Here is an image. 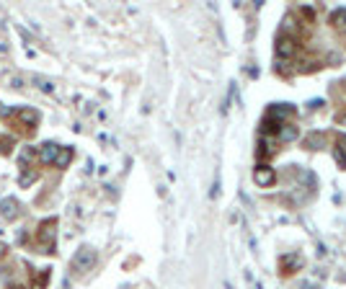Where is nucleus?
<instances>
[{"label":"nucleus","instance_id":"obj_1","mask_svg":"<svg viewBox=\"0 0 346 289\" xmlns=\"http://www.w3.org/2000/svg\"><path fill=\"white\" fill-rule=\"evenodd\" d=\"M295 52H297V39L290 36V34H279V39H276V57L284 62V60L295 57Z\"/></svg>","mask_w":346,"mask_h":289},{"label":"nucleus","instance_id":"obj_2","mask_svg":"<svg viewBox=\"0 0 346 289\" xmlns=\"http://www.w3.org/2000/svg\"><path fill=\"white\" fill-rule=\"evenodd\" d=\"M266 117H271V119L279 122V124H287V122L295 117V106H292V103H271L269 111H266Z\"/></svg>","mask_w":346,"mask_h":289},{"label":"nucleus","instance_id":"obj_3","mask_svg":"<svg viewBox=\"0 0 346 289\" xmlns=\"http://www.w3.org/2000/svg\"><path fill=\"white\" fill-rule=\"evenodd\" d=\"M253 181L261 186V189H269V186L276 184V170L269 168V165H258V168L253 170Z\"/></svg>","mask_w":346,"mask_h":289},{"label":"nucleus","instance_id":"obj_4","mask_svg":"<svg viewBox=\"0 0 346 289\" xmlns=\"http://www.w3.org/2000/svg\"><path fill=\"white\" fill-rule=\"evenodd\" d=\"M93 263H96V253H93V248H80L78 256L73 258V269H75V271H88Z\"/></svg>","mask_w":346,"mask_h":289},{"label":"nucleus","instance_id":"obj_5","mask_svg":"<svg viewBox=\"0 0 346 289\" xmlns=\"http://www.w3.org/2000/svg\"><path fill=\"white\" fill-rule=\"evenodd\" d=\"M54 225H57V219L52 217V219L44 222V227H39V240L44 238V248H47V253L54 251Z\"/></svg>","mask_w":346,"mask_h":289},{"label":"nucleus","instance_id":"obj_6","mask_svg":"<svg viewBox=\"0 0 346 289\" xmlns=\"http://www.w3.org/2000/svg\"><path fill=\"white\" fill-rule=\"evenodd\" d=\"M279 266H282V271H284V274H295L297 269H302V256H297V253H287V256H282Z\"/></svg>","mask_w":346,"mask_h":289},{"label":"nucleus","instance_id":"obj_7","mask_svg":"<svg viewBox=\"0 0 346 289\" xmlns=\"http://www.w3.org/2000/svg\"><path fill=\"white\" fill-rule=\"evenodd\" d=\"M297 135H300V129H297L292 122H287L282 129L276 132V142H295V140H297Z\"/></svg>","mask_w":346,"mask_h":289},{"label":"nucleus","instance_id":"obj_8","mask_svg":"<svg viewBox=\"0 0 346 289\" xmlns=\"http://www.w3.org/2000/svg\"><path fill=\"white\" fill-rule=\"evenodd\" d=\"M276 137H261L258 140V158H271L276 152Z\"/></svg>","mask_w":346,"mask_h":289},{"label":"nucleus","instance_id":"obj_9","mask_svg":"<svg viewBox=\"0 0 346 289\" xmlns=\"http://www.w3.org/2000/svg\"><path fill=\"white\" fill-rule=\"evenodd\" d=\"M57 152H60V147L54 142H47L44 147H41V152H39V160L41 163H54L57 160Z\"/></svg>","mask_w":346,"mask_h":289},{"label":"nucleus","instance_id":"obj_10","mask_svg":"<svg viewBox=\"0 0 346 289\" xmlns=\"http://www.w3.org/2000/svg\"><path fill=\"white\" fill-rule=\"evenodd\" d=\"M16 209H18L16 199H3V202H0V212H3L6 219H13V217H16Z\"/></svg>","mask_w":346,"mask_h":289},{"label":"nucleus","instance_id":"obj_11","mask_svg":"<svg viewBox=\"0 0 346 289\" xmlns=\"http://www.w3.org/2000/svg\"><path fill=\"white\" fill-rule=\"evenodd\" d=\"M323 145H326V135H318V132H313V135L305 140V147H308V150H320Z\"/></svg>","mask_w":346,"mask_h":289},{"label":"nucleus","instance_id":"obj_12","mask_svg":"<svg viewBox=\"0 0 346 289\" xmlns=\"http://www.w3.org/2000/svg\"><path fill=\"white\" fill-rule=\"evenodd\" d=\"M331 26L333 29H346V8H338L331 13Z\"/></svg>","mask_w":346,"mask_h":289},{"label":"nucleus","instance_id":"obj_13","mask_svg":"<svg viewBox=\"0 0 346 289\" xmlns=\"http://www.w3.org/2000/svg\"><path fill=\"white\" fill-rule=\"evenodd\" d=\"M70 160H73V150H70V147H65V150L60 147V152H57V160H54V163H57L60 168H65Z\"/></svg>","mask_w":346,"mask_h":289},{"label":"nucleus","instance_id":"obj_14","mask_svg":"<svg viewBox=\"0 0 346 289\" xmlns=\"http://www.w3.org/2000/svg\"><path fill=\"white\" fill-rule=\"evenodd\" d=\"M333 158H336L338 168H346V147L341 142H336V147H333Z\"/></svg>","mask_w":346,"mask_h":289},{"label":"nucleus","instance_id":"obj_15","mask_svg":"<svg viewBox=\"0 0 346 289\" xmlns=\"http://www.w3.org/2000/svg\"><path fill=\"white\" fill-rule=\"evenodd\" d=\"M21 119H24L29 127H34L36 122H39V114H36V111H31V108H21V114H18Z\"/></svg>","mask_w":346,"mask_h":289},{"label":"nucleus","instance_id":"obj_16","mask_svg":"<svg viewBox=\"0 0 346 289\" xmlns=\"http://www.w3.org/2000/svg\"><path fill=\"white\" fill-rule=\"evenodd\" d=\"M34 179H36V170H29V173L24 176V179H21V189H26V186L34 181Z\"/></svg>","mask_w":346,"mask_h":289},{"label":"nucleus","instance_id":"obj_17","mask_svg":"<svg viewBox=\"0 0 346 289\" xmlns=\"http://www.w3.org/2000/svg\"><path fill=\"white\" fill-rule=\"evenodd\" d=\"M31 158H34V150H31V147H26L24 152H21V158H18V160H21V163H24V165H26V163H29Z\"/></svg>","mask_w":346,"mask_h":289},{"label":"nucleus","instance_id":"obj_18","mask_svg":"<svg viewBox=\"0 0 346 289\" xmlns=\"http://www.w3.org/2000/svg\"><path fill=\"white\" fill-rule=\"evenodd\" d=\"M8 145H13V140H11V137H0V150L6 152V150H8Z\"/></svg>","mask_w":346,"mask_h":289},{"label":"nucleus","instance_id":"obj_19","mask_svg":"<svg viewBox=\"0 0 346 289\" xmlns=\"http://www.w3.org/2000/svg\"><path fill=\"white\" fill-rule=\"evenodd\" d=\"M300 13L305 16L308 21H313V16H315V13H313V8H300Z\"/></svg>","mask_w":346,"mask_h":289},{"label":"nucleus","instance_id":"obj_20","mask_svg":"<svg viewBox=\"0 0 346 289\" xmlns=\"http://www.w3.org/2000/svg\"><path fill=\"white\" fill-rule=\"evenodd\" d=\"M308 106H310V108H318V106H323V98H318V101H310Z\"/></svg>","mask_w":346,"mask_h":289},{"label":"nucleus","instance_id":"obj_21","mask_svg":"<svg viewBox=\"0 0 346 289\" xmlns=\"http://www.w3.org/2000/svg\"><path fill=\"white\" fill-rule=\"evenodd\" d=\"M338 124H343V127H346V114H343V117L338 119Z\"/></svg>","mask_w":346,"mask_h":289}]
</instances>
